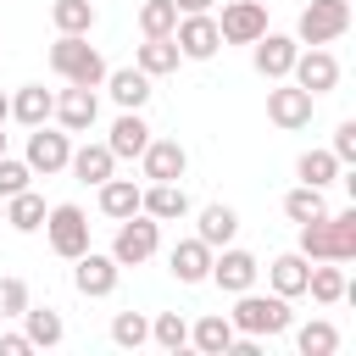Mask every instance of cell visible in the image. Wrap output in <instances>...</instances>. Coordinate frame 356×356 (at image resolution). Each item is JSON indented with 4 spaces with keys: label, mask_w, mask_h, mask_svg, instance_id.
<instances>
[{
    "label": "cell",
    "mask_w": 356,
    "mask_h": 356,
    "mask_svg": "<svg viewBox=\"0 0 356 356\" xmlns=\"http://www.w3.org/2000/svg\"><path fill=\"white\" fill-rule=\"evenodd\" d=\"M295 345H300V356H334L339 350V328L328 317H312V323L295 328Z\"/></svg>",
    "instance_id": "obj_32"
},
{
    "label": "cell",
    "mask_w": 356,
    "mask_h": 356,
    "mask_svg": "<svg viewBox=\"0 0 356 356\" xmlns=\"http://www.w3.org/2000/svg\"><path fill=\"white\" fill-rule=\"evenodd\" d=\"M222 295H239V289H256V278H261V261L250 256V250H239V245H222V250H211V273H206Z\"/></svg>",
    "instance_id": "obj_8"
},
{
    "label": "cell",
    "mask_w": 356,
    "mask_h": 356,
    "mask_svg": "<svg viewBox=\"0 0 356 356\" xmlns=\"http://www.w3.org/2000/svg\"><path fill=\"white\" fill-rule=\"evenodd\" d=\"M106 89H111V100L122 111H145V100H150V78L139 67H111L106 72Z\"/></svg>",
    "instance_id": "obj_22"
},
{
    "label": "cell",
    "mask_w": 356,
    "mask_h": 356,
    "mask_svg": "<svg viewBox=\"0 0 356 356\" xmlns=\"http://www.w3.org/2000/svg\"><path fill=\"white\" fill-rule=\"evenodd\" d=\"M28 334H0V356H28Z\"/></svg>",
    "instance_id": "obj_41"
},
{
    "label": "cell",
    "mask_w": 356,
    "mask_h": 356,
    "mask_svg": "<svg viewBox=\"0 0 356 356\" xmlns=\"http://www.w3.org/2000/svg\"><path fill=\"white\" fill-rule=\"evenodd\" d=\"M50 67L67 78V83H83V89H100L106 83V56L89 44V33H56V44H50Z\"/></svg>",
    "instance_id": "obj_2"
},
{
    "label": "cell",
    "mask_w": 356,
    "mask_h": 356,
    "mask_svg": "<svg viewBox=\"0 0 356 356\" xmlns=\"http://www.w3.org/2000/svg\"><path fill=\"white\" fill-rule=\"evenodd\" d=\"M228 323H234V334H284L289 323H295V312H289V300L284 295H256V289H239L234 295V312H228Z\"/></svg>",
    "instance_id": "obj_3"
},
{
    "label": "cell",
    "mask_w": 356,
    "mask_h": 356,
    "mask_svg": "<svg viewBox=\"0 0 356 356\" xmlns=\"http://www.w3.org/2000/svg\"><path fill=\"white\" fill-rule=\"evenodd\" d=\"M172 6H178V17L184 11H211V0H172Z\"/></svg>",
    "instance_id": "obj_42"
},
{
    "label": "cell",
    "mask_w": 356,
    "mask_h": 356,
    "mask_svg": "<svg viewBox=\"0 0 356 356\" xmlns=\"http://www.w3.org/2000/svg\"><path fill=\"white\" fill-rule=\"evenodd\" d=\"M167 267H172L178 284H206V273H211V245H206V239H178L172 256H167Z\"/></svg>",
    "instance_id": "obj_19"
},
{
    "label": "cell",
    "mask_w": 356,
    "mask_h": 356,
    "mask_svg": "<svg viewBox=\"0 0 356 356\" xmlns=\"http://www.w3.org/2000/svg\"><path fill=\"white\" fill-rule=\"evenodd\" d=\"M306 261H356V206L328 211L317 222H300V245Z\"/></svg>",
    "instance_id": "obj_1"
},
{
    "label": "cell",
    "mask_w": 356,
    "mask_h": 356,
    "mask_svg": "<svg viewBox=\"0 0 356 356\" xmlns=\"http://www.w3.org/2000/svg\"><path fill=\"white\" fill-rule=\"evenodd\" d=\"M178 44H172V33L167 39H145L139 50H134V67L145 72V78H167V72H178Z\"/></svg>",
    "instance_id": "obj_28"
},
{
    "label": "cell",
    "mask_w": 356,
    "mask_h": 356,
    "mask_svg": "<svg viewBox=\"0 0 356 356\" xmlns=\"http://www.w3.org/2000/svg\"><path fill=\"white\" fill-rule=\"evenodd\" d=\"M295 56H300V39H289V33H261L256 44H250V61H256V72L267 78V83H278V78H289V67H295Z\"/></svg>",
    "instance_id": "obj_12"
},
{
    "label": "cell",
    "mask_w": 356,
    "mask_h": 356,
    "mask_svg": "<svg viewBox=\"0 0 356 356\" xmlns=\"http://www.w3.org/2000/svg\"><path fill=\"white\" fill-rule=\"evenodd\" d=\"M234 234H239V211L234 206H206L200 211V222H195V239H206L211 250H222V245H234Z\"/></svg>",
    "instance_id": "obj_26"
},
{
    "label": "cell",
    "mask_w": 356,
    "mask_h": 356,
    "mask_svg": "<svg viewBox=\"0 0 356 356\" xmlns=\"http://www.w3.org/2000/svg\"><path fill=\"white\" fill-rule=\"evenodd\" d=\"M345 289H350V278H345V267H339V261H323V267H312V273H306V295H312L317 306H339V300H345Z\"/></svg>",
    "instance_id": "obj_29"
},
{
    "label": "cell",
    "mask_w": 356,
    "mask_h": 356,
    "mask_svg": "<svg viewBox=\"0 0 356 356\" xmlns=\"http://www.w3.org/2000/svg\"><path fill=\"white\" fill-rule=\"evenodd\" d=\"M50 111H56V95H50L44 83H22V89L11 95V117H17L22 128H39V122H50Z\"/></svg>",
    "instance_id": "obj_25"
},
{
    "label": "cell",
    "mask_w": 356,
    "mask_h": 356,
    "mask_svg": "<svg viewBox=\"0 0 356 356\" xmlns=\"http://www.w3.org/2000/svg\"><path fill=\"white\" fill-rule=\"evenodd\" d=\"M217 33L222 44H256L267 33V0H228L217 17Z\"/></svg>",
    "instance_id": "obj_9"
},
{
    "label": "cell",
    "mask_w": 356,
    "mask_h": 356,
    "mask_svg": "<svg viewBox=\"0 0 356 356\" xmlns=\"http://www.w3.org/2000/svg\"><path fill=\"white\" fill-rule=\"evenodd\" d=\"M67 156H72V134H67V128L39 122V128L28 134V156H22V161H28L33 172H44V178H50V172H67Z\"/></svg>",
    "instance_id": "obj_11"
},
{
    "label": "cell",
    "mask_w": 356,
    "mask_h": 356,
    "mask_svg": "<svg viewBox=\"0 0 356 356\" xmlns=\"http://www.w3.org/2000/svg\"><path fill=\"white\" fill-rule=\"evenodd\" d=\"M289 83H300L306 95H328V89L339 83V61H334L323 44H312V50H300V56H295V67H289Z\"/></svg>",
    "instance_id": "obj_14"
},
{
    "label": "cell",
    "mask_w": 356,
    "mask_h": 356,
    "mask_svg": "<svg viewBox=\"0 0 356 356\" xmlns=\"http://www.w3.org/2000/svg\"><path fill=\"white\" fill-rule=\"evenodd\" d=\"M334 156H339V167H350L356 161V122H339L334 128V145H328Z\"/></svg>",
    "instance_id": "obj_40"
},
{
    "label": "cell",
    "mask_w": 356,
    "mask_h": 356,
    "mask_svg": "<svg viewBox=\"0 0 356 356\" xmlns=\"http://www.w3.org/2000/svg\"><path fill=\"white\" fill-rule=\"evenodd\" d=\"M189 345L206 350V356H228V345H234V323H228V312H206V317L189 328Z\"/></svg>",
    "instance_id": "obj_27"
},
{
    "label": "cell",
    "mask_w": 356,
    "mask_h": 356,
    "mask_svg": "<svg viewBox=\"0 0 356 356\" xmlns=\"http://www.w3.org/2000/svg\"><path fill=\"white\" fill-rule=\"evenodd\" d=\"M44 211H50L44 195H33V184H28V189L6 195V217H0V222H11L17 234H39V228H44Z\"/></svg>",
    "instance_id": "obj_24"
},
{
    "label": "cell",
    "mask_w": 356,
    "mask_h": 356,
    "mask_svg": "<svg viewBox=\"0 0 356 356\" xmlns=\"http://www.w3.org/2000/svg\"><path fill=\"white\" fill-rule=\"evenodd\" d=\"M106 145H111V156H117V161H139V150L150 145V122H145L139 111H122V117L111 122Z\"/></svg>",
    "instance_id": "obj_18"
},
{
    "label": "cell",
    "mask_w": 356,
    "mask_h": 356,
    "mask_svg": "<svg viewBox=\"0 0 356 356\" xmlns=\"http://www.w3.org/2000/svg\"><path fill=\"white\" fill-rule=\"evenodd\" d=\"M117 278H122L117 256H100V250H83V256H72V284H78V295L100 300V295H111V289H117Z\"/></svg>",
    "instance_id": "obj_13"
},
{
    "label": "cell",
    "mask_w": 356,
    "mask_h": 356,
    "mask_svg": "<svg viewBox=\"0 0 356 356\" xmlns=\"http://www.w3.org/2000/svg\"><path fill=\"white\" fill-rule=\"evenodd\" d=\"M306 273H312V261H306L300 250H284V256H273V267H267V284H273V295L295 300V295H306Z\"/></svg>",
    "instance_id": "obj_20"
},
{
    "label": "cell",
    "mask_w": 356,
    "mask_h": 356,
    "mask_svg": "<svg viewBox=\"0 0 356 356\" xmlns=\"http://www.w3.org/2000/svg\"><path fill=\"white\" fill-rule=\"evenodd\" d=\"M95 189H100V211H106L111 222H122V217L139 211V184H134V178H106V184H95Z\"/></svg>",
    "instance_id": "obj_30"
},
{
    "label": "cell",
    "mask_w": 356,
    "mask_h": 356,
    "mask_svg": "<svg viewBox=\"0 0 356 356\" xmlns=\"http://www.w3.org/2000/svg\"><path fill=\"white\" fill-rule=\"evenodd\" d=\"M172 44L184 61H211L222 50V33H217V17L211 11H184L178 28H172Z\"/></svg>",
    "instance_id": "obj_7"
},
{
    "label": "cell",
    "mask_w": 356,
    "mask_h": 356,
    "mask_svg": "<svg viewBox=\"0 0 356 356\" xmlns=\"http://www.w3.org/2000/svg\"><path fill=\"white\" fill-rule=\"evenodd\" d=\"M345 28H350V0H312L295 22V39L300 44H334Z\"/></svg>",
    "instance_id": "obj_6"
},
{
    "label": "cell",
    "mask_w": 356,
    "mask_h": 356,
    "mask_svg": "<svg viewBox=\"0 0 356 356\" xmlns=\"http://www.w3.org/2000/svg\"><path fill=\"white\" fill-rule=\"evenodd\" d=\"M172 28H178V6L172 0H145L139 6V33L145 39H167Z\"/></svg>",
    "instance_id": "obj_35"
},
{
    "label": "cell",
    "mask_w": 356,
    "mask_h": 356,
    "mask_svg": "<svg viewBox=\"0 0 356 356\" xmlns=\"http://www.w3.org/2000/svg\"><path fill=\"white\" fill-rule=\"evenodd\" d=\"M139 211L156 217V222H178V217H189V195H184V184H145Z\"/></svg>",
    "instance_id": "obj_17"
},
{
    "label": "cell",
    "mask_w": 356,
    "mask_h": 356,
    "mask_svg": "<svg viewBox=\"0 0 356 356\" xmlns=\"http://www.w3.org/2000/svg\"><path fill=\"white\" fill-rule=\"evenodd\" d=\"M284 217H289V222H317V217H328L323 189H317V184H295V189L284 195Z\"/></svg>",
    "instance_id": "obj_31"
},
{
    "label": "cell",
    "mask_w": 356,
    "mask_h": 356,
    "mask_svg": "<svg viewBox=\"0 0 356 356\" xmlns=\"http://www.w3.org/2000/svg\"><path fill=\"white\" fill-rule=\"evenodd\" d=\"M44 239H50V250L67 256V261L83 256V250H89V211L72 206V200L50 206V211H44Z\"/></svg>",
    "instance_id": "obj_4"
},
{
    "label": "cell",
    "mask_w": 356,
    "mask_h": 356,
    "mask_svg": "<svg viewBox=\"0 0 356 356\" xmlns=\"http://www.w3.org/2000/svg\"><path fill=\"white\" fill-rule=\"evenodd\" d=\"M150 339H156L161 350H184V345H189V323H184L178 312H156V317H150Z\"/></svg>",
    "instance_id": "obj_36"
},
{
    "label": "cell",
    "mask_w": 356,
    "mask_h": 356,
    "mask_svg": "<svg viewBox=\"0 0 356 356\" xmlns=\"http://www.w3.org/2000/svg\"><path fill=\"white\" fill-rule=\"evenodd\" d=\"M139 167H145L150 184H178V178L189 172V150H184L178 139H150V145L139 150Z\"/></svg>",
    "instance_id": "obj_16"
},
{
    "label": "cell",
    "mask_w": 356,
    "mask_h": 356,
    "mask_svg": "<svg viewBox=\"0 0 356 356\" xmlns=\"http://www.w3.org/2000/svg\"><path fill=\"white\" fill-rule=\"evenodd\" d=\"M50 22H56V33H89L95 28V0H56Z\"/></svg>",
    "instance_id": "obj_34"
},
{
    "label": "cell",
    "mask_w": 356,
    "mask_h": 356,
    "mask_svg": "<svg viewBox=\"0 0 356 356\" xmlns=\"http://www.w3.org/2000/svg\"><path fill=\"white\" fill-rule=\"evenodd\" d=\"M156 245H161V222H156V217H145V211H134V217H122V222H117L111 256H117V267H139V261H150V256H156Z\"/></svg>",
    "instance_id": "obj_5"
},
{
    "label": "cell",
    "mask_w": 356,
    "mask_h": 356,
    "mask_svg": "<svg viewBox=\"0 0 356 356\" xmlns=\"http://www.w3.org/2000/svg\"><path fill=\"white\" fill-rule=\"evenodd\" d=\"M0 217H6V200H0Z\"/></svg>",
    "instance_id": "obj_45"
},
{
    "label": "cell",
    "mask_w": 356,
    "mask_h": 356,
    "mask_svg": "<svg viewBox=\"0 0 356 356\" xmlns=\"http://www.w3.org/2000/svg\"><path fill=\"white\" fill-rule=\"evenodd\" d=\"M312 106H317V95H306V89L289 83V78H278V89H267V117H273V128H284V134L306 128V122H312Z\"/></svg>",
    "instance_id": "obj_10"
},
{
    "label": "cell",
    "mask_w": 356,
    "mask_h": 356,
    "mask_svg": "<svg viewBox=\"0 0 356 356\" xmlns=\"http://www.w3.org/2000/svg\"><path fill=\"white\" fill-rule=\"evenodd\" d=\"M28 300H33V295H28L22 278H0V317H22Z\"/></svg>",
    "instance_id": "obj_39"
},
{
    "label": "cell",
    "mask_w": 356,
    "mask_h": 356,
    "mask_svg": "<svg viewBox=\"0 0 356 356\" xmlns=\"http://www.w3.org/2000/svg\"><path fill=\"white\" fill-rule=\"evenodd\" d=\"M67 167H72L78 184H106V178L117 172V156H111V145H78V150L67 156Z\"/></svg>",
    "instance_id": "obj_23"
},
{
    "label": "cell",
    "mask_w": 356,
    "mask_h": 356,
    "mask_svg": "<svg viewBox=\"0 0 356 356\" xmlns=\"http://www.w3.org/2000/svg\"><path fill=\"white\" fill-rule=\"evenodd\" d=\"M295 172H300V184H317V189H328L345 167H339V156L334 150H306L300 161H295Z\"/></svg>",
    "instance_id": "obj_33"
},
{
    "label": "cell",
    "mask_w": 356,
    "mask_h": 356,
    "mask_svg": "<svg viewBox=\"0 0 356 356\" xmlns=\"http://www.w3.org/2000/svg\"><path fill=\"white\" fill-rule=\"evenodd\" d=\"M28 184H33V167L17 161V156H0V200L17 195V189H28Z\"/></svg>",
    "instance_id": "obj_38"
},
{
    "label": "cell",
    "mask_w": 356,
    "mask_h": 356,
    "mask_svg": "<svg viewBox=\"0 0 356 356\" xmlns=\"http://www.w3.org/2000/svg\"><path fill=\"white\" fill-rule=\"evenodd\" d=\"M0 156H6V134H0Z\"/></svg>",
    "instance_id": "obj_44"
},
{
    "label": "cell",
    "mask_w": 356,
    "mask_h": 356,
    "mask_svg": "<svg viewBox=\"0 0 356 356\" xmlns=\"http://www.w3.org/2000/svg\"><path fill=\"white\" fill-rule=\"evenodd\" d=\"M67 134H89L95 128V117H100V95L95 89H83V83H67L61 95H56V111H50Z\"/></svg>",
    "instance_id": "obj_15"
},
{
    "label": "cell",
    "mask_w": 356,
    "mask_h": 356,
    "mask_svg": "<svg viewBox=\"0 0 356 356\" xmlns=\"http://www.w3.org/2000/svg\"><path fill=\"white\" fill-rule=\"evenodd\" d=\"M22 334H28L33 350H50V345L67 339V323H61L56 306H33V300H28V312H22Z\"/></svg>",
    "instance_id": "obj_21"
},
{
    "label": "cell",
    "mask_w": 356,
    "mask_h": 356,
    "mask_svg": "<svg viewBox=\"0 0 356 356\" xmlns=\"http://www.w3.org/2000/svg\"><path fill=\"white\" fill-rule=\"evenodd\" d=\"M111 339L128 345V350H139V345L150 339V317H145V312H117V317H111Z\"/></svg>",
    "instance_id": "obj_37"
},
{
    "label": "cell",
    "mask_w": 356,
    "mask_h": 356,
    "mask_svg": "<svg viewBox=\"0 0 356 356\" xmlns=\"http://www.w3.org/2000/svg\"><path fill=\"white\" fill-rule=\"evenodd\" d=\"M6 117H11V100H6V95H0V122H6Z\"/></svg>",
    "instance_id": "obj_43"
}]
</instances>
